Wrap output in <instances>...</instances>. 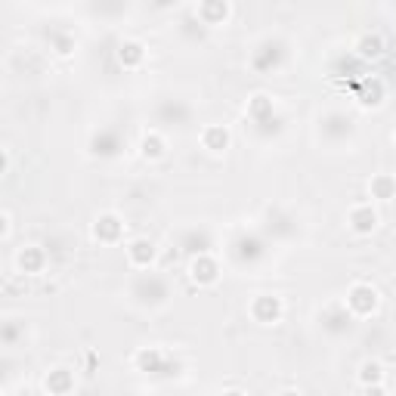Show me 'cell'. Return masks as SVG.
<instances>
[{
  "instance_id": "obj_1",
  "label": "cell",
  "mask_w": 396,
  "mask_h": 396,
  "mask_svg": "<svg viewBox=\"0 0 396 396\" xmlns=\"http://www.w3.org/2000/svg\"><path fill=\"white\" fill-rule=\"evenodd\" d=\"M347 307H350L353 316H372L378 310V291L372 285H353L347 291Z\"/></svg>"
},
{
  "instance_id": "obj_2",
  "label": "cell",
  "mask_w": 396,
  "mask_h": 396,
  "mask_svg": "<svg viewBox=\"0 0 396 396\" xmlns=\"http://www.w3.org/2000/svg\"><path fill=\"white\" fill-rule=\"evenodd\" d=\"M251 316L257 319V322H263V325L279 322V319H282V301H279V297H273V294H260V297H254V303H251Z\"/></svg>"
},
{
  "instance_id": "obj_3",
  "label": "cell",
  "mask_w": 396,
  "mask_h": 396,
  "mask_svg": "<svg viewBox=\"0 0 396 396\" xmlns=\"http://www.w3.org/2000/svg\"><path fill=\"white\" fill-rule=\"evenodd\" d=\"M350 229L359 235H372L378 229V211L372 205H356L350 211Z\"/></svg>"
},
{
  "instance_id": "obj_4",
  "label": "cell",
  "mask_w": 396,
  "mask_h": 396,
  "mask_svg": "<svg viewBox=\"0 0 396 396\" xmlns=\"http://www.w3.org/2000/svg\"><path fill=\"white\" fill-rule=\"evenodd\" d=\"M121 232H124V223L115 217V214H102V217L93 223V239L106 241V245H112V241L121 239Z\"/></svg>"
},
{
  "instance_id": "obj_5",
  "label": "cell",
  "mask_w": 396,
  "mask_h": 396,
  "mask_svg": "<svg viewBox=\"0 0 396 396\" xmlns=\"http://www.w3.org/2000/svg\"><path fill=\"white\" fill-rule=\"evenodd\" d=\"M155 245H152L149 239H134L127 245V260L134 263V267H140V269H145V267H152L155 263Z\"/></svg>"
},
{
  "instance_id": "obj_6",
  "label": "cell",
  "mask_w": 396,
  "mask_h": 396,
  "mask_svg": "<svg viewBox=\"0 0 396 396\" xmlns=\"http://www.w3.org/2000/svg\"><path fill=\"white\" fill-rule=\"evenodd\" d=\"M189 273H192V282H198V285H214L220 279V267L214 257H196Z\"/></svg>"
},
{
  "instance_id": "obj_7",
  "label": "cell",
  "mask_w": 396,
  "mask_h": 396,
  "mask_svg": "<svg viewBox=\"0 0 396 396\" xmlns=\"http://www.w3.org/2000/svg\"><path fill=\"white\" fill-rule=\"evenodd\" d=\"M201 145L207 152H226L229 149V130L223 124H211V127L201 130Z\"/></svg>"
},
{
  "instance_id": "obj_8",
  "label": "cell",
  "mask_w": 396,
  "mask_h": 396,
  "mask_svg": "<svg viewBox=\"0 0 396 396\" xmlns=\"http://www.w3.org/2000/svg\"><path fill=\"white\" fill-rule=\"evenodd\" d=\"M47 390H50L53 396H65V393H72V387H74V378H72V372L68 368H53L50 374H47Z\"/></svg>"
},
{
  "instance_id": "obj_9",
  "label": "cell",
  "mask_w": 396,
  "mask_h": 396,
  "mask_svg": "<svg viewBox=\"0 0 396 396\" xmlns=\"http://www.w3.org/2000/svg\"><path fill=\"white\" fill-rule=\"evenodd\" d=\"M372 198H378V201L396 198V177H390V173H378V177H372Z\"/></svg>"
},
{
  "instance_id": "obj_10",
  "label": "cell",
  "mask_w": 396,
  "mask_h": 396,
  "mask_svg": "<svg viewBox=\"0 0 396 396\" xmlns=\"http://www.w3.org/2000/svg\"><path fill=\"white\" fill-rule=\"evenodd\" d=\"M44 263H47V257L40 248H22V251H19V269H22V273H40Z\"/></svg>"
},
{
  "instance_id": "obj_11",
  "label": "cell",
  "mask_w": 396,
  "mask_h": 396,
  "mask_svg": "<svg viewBox=\"0 0 396 396\" xmlns=\"http://www.w3.org/2000/svg\"><path fill=\"white\" fill-rule=\"evenodd\" d=\"M356 50L363 59H378L381 53H384V38H381V34H363V38L356 40Z\"/></svg>"
},
{
  "instance_id": "obj_12",
  "label": "cell",
  "mask_w": 396,
  "mask_h": 396,
  "mask_svg": "<svg viewBox=\"0 0 396 396\" xmlns=\"http://www.w3.org/2000/svg\"><path fill=\"white\" fill-rule=\"evenodd\" d=\"M198 16L205 19V25H220L229 16V3H223V0H217V3H201Z\"/></svg>"
},
{
  "instance_id": "obj_13",
  "label": "cell",
  "mask_w": 396,
  "mask_h": 396,
  "mask_svg": "<svg viewBox=\"0 0 396 396\" xmlns=\"http://www.w3.org/2000/svg\"><path fill=\"white\" fill-rule=\"evenodd\" d=\"M140 152H143V158L155 161V158H161L164 152H168V143H164V136H158V134H145L143 143H140Z\"/></svg>"
},
{
  "instance_id": "obj_14",
  "label": "cell",
  "mask_w": 396,
  "mask_h": 396,
  "mask_svg": "<svg viewBox=\"0 0 396 396\" xmlns=\"http://www.w3.org/2000/svg\"><path fill=\"white\" fill-rule=\"evenodd\" d=\"M143 56H145V50H143V44H136V40H127V44H121V50H118V59H121V65H127V68L140 65Z\"/></svg>"
},
{
  "instance_id": "obj_15",
  "label": "cell",
  "mask_w": 396,
  "mask_h": 396,
  "mask_svg": "<svg viewBox=\"0 0 396 396\" xmlns=\"http://www.w3.org/2000/svg\"><path fill=\"white\" fill-rule=\"evenodd\" d=\"M248 112H251V118H257V121H263L267 115H273V100H269L267 93H257L251 102H248Z\"/></svg>"
},
{
  "instance_id": "obj_16",
  "label": "cell",
  "mask_w": 396,
  "mask_h": 396,
  "mask_svg": "<svg viewBox=\"0 0 396 396\" xmlns=\"http://www.w3.org/2000/svg\"><path fill=\"white\" fill-rule=\"evenodd\" d=\"M161 365V350H140L136 353V368L140 372H158Z\"/></svg>"
},
{
  "instance_id": "obj_17",
  "label": "cell",
  "mask_w": 396,
  "mask_h": 396,
  "mask_svg": "<svg viewBox=\"0 0 396 396\" xmlns=\"http://www.w3.org/2000/svg\"><path fill=\"white\" fill-rule=\"evenodd\" d=\"M359 381H363L365 387L381 384V381H384V368L378 363H363V368H359Z\"/></svg>"
},
{
  "instance_id": "obj_18",
  "label": "cell",
  "mask_w": 396,
  "mask_h": 396,
  "mask_svg": "<svg viewBox=\"0 0 396 396\" xmlns=\"http://www.w3.org/2000/svg\"><path fill=\"white\" fill-rule=\"evenodd\" d=\"M381 96H384V87H381V81H365V90H363V106H378Z\"/></svg>"
},
{
  "instance_id": "obj_19",
  "label": "cell",
  "mask_w": 396,
  "mask_h": 396,
  "mask_svg": "<svg viewBox=\"0 0 396 396\" xmlns=\"http://www.w3.org/2000/svg\"><path fill=\"white\" fill-rule=\"evenodd\" d=\"M56 47H59L62 56H65V53H72V40H68V38H56Z\"/></svg>"
},
{
  "instance_id": "obj_20",
  "label": "cell",
  "mask_w": 396,
  "mask_h": 396,
  "mask_svg": "<svg viewBox=\"0 0 396 396\" xmlns=\"http://www.w3.org/2000/svg\"><path fill=\"white\" fill-rule=\"evenodd\" d=\"M363 396H384V387L381 384H372V387H365Z\"/></svg>"
},
{
  "instance_id": "obj_21",
  "label": "cell",
  "mask_w": 396,
  "mask_h": 396,
  "mask_svg": "<svg viewBox=\"0 0 396 396\" xmlns=\"http://www.w3.org/2000/svg\"><path fill=\"white\" fill-rule=\"evenodd\" d=\"M0 223H3V229H0V239H6V235H10V214H3Z\"/></svg>"
},
{
  "instance_id": "obj_22",
  "label": "cell",
  "mask_w": 396,
  "mask_h": 396,
  "mask_svg": "<svg viewBox=\"0 0 396 396\" xmlns=\"http://www.w3.org/2000/svg\"><path fill=\"white\" fill-rule=\"evenodd\" d=\"M10 171V152H3V155H0V173H6Z\"/></svg>"
},
{
  "instance_id": "obj_23",
  "label": "cell",
  "mask_w": 396,
  "mask_h": 396,
  "mask_svg": "<svg viewBox=\"0 0 396 396\" xmlns=\"http://www.w3.org/2000/svg\"><path fill=\"white\" fill-rule=\"evenodd\" d=\"M279 396H301L297 390H285V393H279Z\"/></svg>"
},
{
  "instance_id": "obj_24",
  "label": "cell",
  "mask_w": 396,
  "mask_h": 396,
  "mask_svg": "<svg viewBox=\"0 0 396 396\" xmlns=\"http://www.w3.org/2000/svg\"><path fill=\"white\" fill-rule=\"evenodd\" d=\"M223 396H245L241 390H229V393H223Z\"/></svg>"
}]
</instances>
